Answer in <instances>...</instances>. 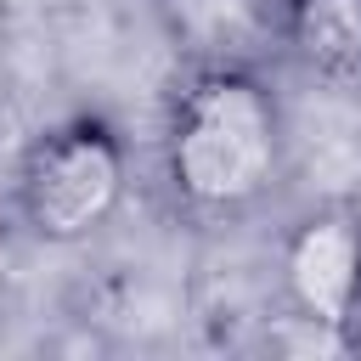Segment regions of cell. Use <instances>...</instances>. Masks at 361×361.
Listing matches in <instances>:
<instances>
[{"label": "cell", "mask_w": 361, "mask_h": 361, "mask_svg": "<svg viewBox=\"0 0 361 361\" xmlns=\"http://www.w3.org/2000/svg\"><path fill=\"white\" fill-rule=\"evenodd\" d=\"M288 175V107L259 62H197L164 118V186L197 220L259 209Z\"/></svg>", "instance_id": "6da1fadb"}, {"label": "cell", "mask_w": 361, "mask_h": 361, "mask_svg": "<svg viewBox=\"0 0 361 361\" xmlns=\"http://www.w3.org/2000/svg\"><path fill=\"white\" fill-rule=\"evenodd\" d=\"M130 192L124 135L102 113H73L28 135L11 169V214L34 243L73 248L107 231Z\"/></svg>", "instance_id": "7a4b0ae2"}, {"label": "cell", "mask_w": 361, "mask_h": 361, "mask_svg": "<svg viewBox=\"0 0 361 361\" xmlns=\"http://www.w3.org/2000/svg\"><path fill=\"white\" fill-rule=\"evenodd\" d=\"M282 293L299 322L333 333L338 344L361 327V214L355 209H316L293 220L282 237Z\"/></svg>", "instance_id": "3957f363"}, {"label": "cell", "mask_w": 361, "mask_h": 361, "mask_svg": "<svg viewBox=\"0 0 361 361\" xmlns=\"http://www.w3.org/2000/svg\"><path fill=\"white\" fill-rule=\"evenodd\" d=\"M276 51L322 85H361V0H276Z\"/></svg>", "instance_id": "277c9868"}, {"label": "cell", "mask_w": 361, "mask_h": 361, "mask_svg": "<svg viewBox=\"0 0 361 361\" xmlns=\"http://www.w3.org/2000/svg\"><path fill=\"white\" fill-rule=\"evenodd\" d=\"M197 62H259L276 51V0H164Z\"/></svg>", "instance_id": "5b68a950"}]
</instances>
